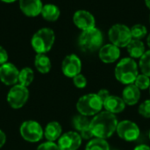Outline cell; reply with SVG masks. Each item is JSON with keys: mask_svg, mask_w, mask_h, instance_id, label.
Wrapping results in <instances>:
<instances>
[{"mask_svg": "<svg viewBox=\"0 0 150 150\" xmlns=\"http://www.w3.org/2000/svg\"><path fill=\"white\" fill-rule=\"evenodd\" d=\"M116 132L119 137L126 141H134L138 140L141 134L139 126L131 120H123L120 122Z\"/></svg>", "mask_w": 150, "mask_h": 150, "instance_id": "cell-9", "label": "cell"}, {"mask_svg": "<svg viewBox=\"0 0 150 150\" xmlns=\"http://www.w3.org/2000/svg\"><path fill=\"white\" fill-rule=\"evenodd\" d=\"M108 37L112 44L119 48H127L133 40L130 28L124 24H115L108 31Z\"/></svg>", "mask_w": 150, "mask_h": 150, "instance_id": "cell-6", "label": "cell"}, {"mask_svg": "<svg viewBox=\"0 0 150 150\" xmlns=\"http://www.w3.org/2000/svg\"><path fill=\"white\" fill-rule=\"evenodd\" d=\"M116 79L125 85L134 83L138 73V65L135 60L132 57H126L121 59L115 67Z\"/></svg>", "mask_w": 150, "mask_h": 150, "instance_id": "cell-2", "label": "cell"}, {"mask_svg": "<svg viewBox=\"0 0 150 150\" xmlns=\"http://www.w3.org/2000/svg\"><path fill=\"white\" fill-rule=\"evenodd\" d=\"M103 108V102L97 94H88L79 98L76 103V110L79 114L91 117L96 116Z\"/></svg>", "mask_w": 150, "mask_h": 150, "instance_id": "cell-5", "label": "cell"}, {"mask_svg": "<svg viewBox=\"0 0 150 150\" xmlns=\"http://www.w3.org/2000/svg\"><path fill=\"white\" fill-rule=\"evenodd\" d=\"M105 110L112 114H117L122 112L126 108V103L121 97L117 95H109L103 103Z\"/></svg>", "mask_w": 150, "mask_h": 150, "instance_id": "cell-16", "label": "cell"}, {"mask_svg": "<svg viewBox=\"0 0 150 150\" xmlns=\"http://www.w3.org/2000/svg\"><path fill=\"white\" fill-rule=\"evenodd\" d=\"M3 2H4V3H12V2H15V1H17V0H2Z\"/></svg>", "mask_w": 150, "mask_h": 150, "instance_id": "cell-37", "label": "cell"}, {"mask_svg": "<svg viewBox=\"0 0 150 150\" xmlns=\"http://www.w3.org/2000/svg\"><path fill=\"white\" fill-rule=\"evenodd\" d=\"M55 40L54 32L48 27L39 29L31 39V45L37 54H46L48 52Z\"/></svg>", "mask_w": 150, "mask_h": 150, "instance_id": "cell-3", "label": "cell"}, {"mask_svg": "<svg viewBox=\"0 0 150 150\" xmlns=\"http://www.w3.org/2000/svg\"><path fill=\"white\" fill-rule=\"evenodd\" d=\"M120 56V48L112 43L103 45L98 50V57L100 60L105 64L114 63L119 59Z\"/></svg>", "mask_w": 150, "mask_h": 150, "instance_id": "cell-14", "label": "cell"}, {"mask_svg": "<svg viewBox=\"0 0 150 150\" xmlns=\"http://www.w3.org/2000/svg\"><path fill=\"white\" fill-rule=\"evenodd\" d=\"M118 124L116 116L105 111L94 116L91 120L90 128L95 138L105 140L116 132Z\"/></svg>", "mask_w": 150, "mask_h": 150, "instance_id": "cell-1", "label": "cell"}, {"mask_svg": "<svg viewBox=\"0 0 150 150\" xmlns=\"http://www.w3.org/2000/svg\"><path fill=\"white\" fill-rule=\"evenodd\" d=\"M73 22L82 31L96 27V19L94 15L86 10L76 11L73 15Z\"/></svg>", "mask_w": 150, "mask_h": 150, "instance_id": "cell-11", "label": "cell"}, {"mask_svg": "<svg viewBox=\"0 0 150 150\" xmlns=\"http://www.w3.org/2000/svg\"><path fill=\"white\" fill-rule=\"evenodd\" d=\"M141 98V90L134 85H127L122 92V99L126 104L133 106L135 105Z\"/></svg>", "mask_w": 150, "mask_h": 150, "instance_id": "cell-17", "label": "cell"}, {"mask_svg": "<svg viewBox=\"0 0 150 150\" xmlns=\"http://www.w3.org/2000/svg\"><path fill=\"white\" fill-rule=\"evenodd\" d=\"M33 79H34V72L32 68L25 67L19 71L18 84L27 88L33 81Z\"/></svg>", "mask_w": 150, "mask_h": 150, "instance_id": "cell-22", "label": "cell"}, {"mask_svg": "<svg viewBox=\"0 0 150 150\" xmlns=\"http://www.w3.org/2000/svg\"><path fill=\"white\" fill-rule=\"evenodd\" d=\"M131 34H132V38L134 40H141L143 39L147 34H148V29L144 25L142 24H136L134 25L131 28Z\"/></svg>", "mask_w": 150, "mask_h": 150, "instance_id": "cell-25", "label": "cell"}, {"mask_svg": "<svg viewBox=\"0 0 150 150\" xmlns=\"http://www.w3.org/2000/svg\"><path fill=\"white\" fill-rule=\"evenodd\" d=\"M8 60V53L4 48L0 46V65L7 63Z\"/></svg>", "mask_w": 150, "mask_h": 150, "instance_id": "cell-31", "label": "cell"}, {"mask_svg": "<svg viewBox=\"0 0 150 150\" xmlns=\"http://www.w3.org/2000/svg\"><path fill=\"white\" fill-rule=\"evenodd\" d=\"M104 37L102 32L97 28L93 27L91 29L83 31L79 36V46L84 51L93 52L99 50L103 46Z\"/></svg>", "mask_w": 150, "mask_h": 150, "instance_id": "cell-4", "label": "cell"}, {"mask_svg": "<svg viewBox=\"0 0 150 150\" xmlns=\"http://www.w3.org/2000/svg\"><path fill=\"white\" fill-rule=\"evenodd\" d=\"M90 124H91V120H89L87 117L83 116L81 114L76 115L72 119V125L74 128L78 132V133L88 129L90 127Z\"/></svg>", "mask_w": 150, "mask_h": 150, "instance_id": "cell-23", "label": "cell"}, {"mask_svg": "<svg viewBox=\"0 0 150 150\" xmlns=\"http://www.w3.org/2000/svg\"><path fill=\"white\" fill-rule=\"evenodd\" d=\"M147 43H148V46L150 48V34H149L148 38H147Z\"/></svg>", "mask_w": 150, "mask_h": 150, "instance_id": "cell-36", "label": "cell"}, {"mask_svg": "<svg viewBox=\"0 0 150 150\" xmlns=\"http://www.w3.org/2000/svg\"><path fill=\"white\" fill-rule=\"evenodd\" d=\"M34 65L38 72L43 74L48 73L52 67L51 61L46 54H37L34 59Z\"/></svg>", "mask_w": 150, "mask_h": 150, "instance_id": "cell-20", "label": "cell"}, {"mask_svg": "<svg viewBox=\"0 0 150 150\" xmlns=\"http://www.w3.org/2000/svg\"><path fill=\"white\" fill-rule=\"evenodd\" d=\"M149 139H150V132H149Z\"/></svg>", "mask_w": 150, "mask_h": 150, "instance_id": "cell-38", "label": "cell"}, {"mask_svg": "<svg viewBox=\"0 0 150 150\" xmlns=\"http://www.w3.org/2000/svg\"><path fill=\"white\" fill-rule=\"evenodd\" d=\"M19 132L21 137L31 143L40 141L44 135L41 126L34 120H26L23 122L20 126Z\"/></svg>", "mask_w": 150, "mask_h": 150, "instance_id": "cell-7", "label": "cell"}, {"mask_svg": "<svg viewBox=\"0 0 150 150\" xmlns=\"http://www.w3.org/2000/svg\"><path fill=\"white\" fill-rule=\"evenodd\" d=\"M149 94H150V87H149Z\"/></svg>", "mask_w": 150, "mask_h": 150, "instance_id": "cell-39", "label": "cell"}, {"mask_svg": "<svg viewBox=\"0 0 150 150\" xmlns=\"http://www.w3.org/2000/svg\"><path fill=\"white\" fill-rule=\"evenodd\" d=\"M5 142H6V135L2 130H0V149L5 144Z\"/></svg>", "mask_w": 150, "mask_h": 150, "instance_id": "cell-33", "label": "cell"}, {"mask_svg": "<svg viewBox=\"0 0 150 150\" xmlns=\"http://www.w3.org/2000/svg\"><path fill=\"white\" fill-rule=\"evenodd\" d=\"M62 126L56 122V121H52L48 123L44 130V135L45 138L47 140V141L54 142L62 136Z\"/></svg>", "mask_w": 150, "mask_h": 150, "instance_id": "cell-18", "label": "cell"}, {"mask_svg": "<svg viewBox=\"0 0 150 150\" xmlns=\"http://www.w3.org/2000/svg\"><path fill=\"white\" fill-rule=\"evenodd\" d=\"M73 83L77 88H84L87 85V80L84 75L80 73L73 78Z\"/></svg>", "mask_w": 150, "mask_h": 150, "instance_id": "cell-29", "label": "cell"}, {"mask_svg": "<svg viewBox=\"0 0 150 150\" xmlns=\"http://www.w3.org/2000/svg\"><path fill=\"white\" fill-rule=\"evenodd\" d=\"M145 4H146L147 7L150 10V0H145Z\"/></svg>", "mask_w": 150, "mask_h": 150, "instance_id": "cell-35", "label": "cell"}, {"mask_svg": "<svg viewBox=\"0 0 150 150\" xmlns=\"http://www.w3.org/2000/svg\"><path fill=\"white\" fill-rule=\"evenodd\" d=\"M134 150H150V147H149L148 145L142 144V145H138L137 147H135V149Z\"/></svg>", "mask_w": 150, "mask_h": 150, "instance_id": "cell-34", "label": "cell"}, {"mask_svg": "<svg viewBox=\"0 0 150 150\" xmlns=\"http://www.w3.org/2000/svg\"><path fill=\"white\" fill-rule=\"evenodd\" d=\"M43 4L41 0H19V8L29 17H36L41 13Z\"/></svg>", "mask_w": 150, "mask_h": 150, "instance_id": "cell-15", "label": "cell"}, {"mask_svg": "<svg viewBox=\"0 0 150 150\" xmlns=\"http://www.w3.org/2000/svg\"><path fill=\"white\" fill-rule=\"evenodd\" d=\"M139 66L142 74L150 77V50L146 51L143 56L140 58Z\"/></svg>", "mask_w": 150, "mask_h": 150, "instance_id": "cell-26", "label": "cell"}, {"mask_svg": "<svg viewBox=\"0 0 150 150\" xmlns=\"http://www.w3.org/2000/svg\"><path fill=\"white\" fill-rule=\"evenodd\" d=\"M85 150H110V146L105 140L94 138L88 142Z\"/></svg>", "mask_w": 150, "mask_h": 150, "instance_id": "cell-24", "label": "cell"}, {"mask_svg": "<svg viewBox=\"0 0 150 150\" xmlns=\"http://www.w3.org/2000/svg\"><path fill=\"white\" fill-rule=\"evenodd\" d=\"M127 50L128 54L132 58H141L143 54L146 52L145 50V45L143 42L141 40H134L133 39L129 44L127 46Z\"/></svg>", "mask_w": 150, "mask_h": 150, "instance_id": "cell-19", "label": "cell"}, {"mask_svg": "<svg viewBox=\"0 0 150 150\" xmlns=\"http://www.w3.org/2000/svg\"><path fill=\"white\" fill-rule=\"evenodd\" d=\"M18 69L11 63L0 65V80L6 86H14L18 82Z\"/></svg>", "mask_w": 150, "mask_h": 150, "instance_id": "cell-13", "label": "cell"}, {"mask_svg": "<svg viewBox=\"0 0 150 150\" xmlns=\"http://www.w3.org/2000/svg\"><path fill=\"white\" fill-rule=\"evenodd\" d=\"M29 90L26 87L20 84L14 85L8 92L7 102L9 105L15 110L22 108L28 101Z\"/></svg>", "mask_w": 150, "mask_h": 150, "instance_id": "cell-8", "label": "cell"}, {"mask_svg": "<svg viewBox=\"0 0 150 150\" xmlns=\"http://www.w3.org/2000/svg\"><path fill=\"white\" fill-rule=\"evenodd\" d=\"M139 114L146 118H150V100H146L143 102L139 109H138Z\"/></svg>", "mask_w": 150, "mask_h": 150, "instance_id": "cell-28", "label": "cell"}, {"mask_svg": "<svg viewBox=\"0 0 150 150\" xmlns=\"http://www.w3.org/2000/svg\"><path fill=\"white\" fill-rule=\"evenodd\" d=\"M82 144V137L77 132H68L59 138L58 147L60 150H77Z\"/></svg>", "mask_w": 150, "mask_h": 150, "instance_id": "cell-12", "label": "cell"}, {"mask_svg": "<svg viewBox=\"0 0 150 150\" xmlns=\"http://www.w3.org/2000/svg\"><path fill=\"white\" fill-rule=\"evenodd\" d=\"M62 71L63 74L69 78H74L80 74L82 71V62L80 58L75 54L66 56L62 63Z\"/></svg>", "mask_w": 150, "mask_h": 150, "instance_id": "cell-10", "label": "cell"}, {"mask_svg": "<svg viewBox=\"0 0 150 150\" xmlns=\"http://www.w3.org/2000/svg\"><path fill=\"white\" fill-rule=\"evenodd\" d=\"M134 85L140 89V90H145L149 88L150 87V79L149 76L145 74H139L134 81Z\"/></svg>", "mask_w": 150, "mask_h": 150, "instance_id": "cell-27", "label": "cell"}, {"mask_svg": "<svg viewBox=\"0 0 150 150\" xmlns=\"http://www.w3.org/2000/svg\"><path fill=\"white\" fill-rule=\"evenodd\" d=\"M97 95H98V97L101 99V101L104 103V102L105 101V99L110 95V93H109V91H108L107 89H100V90L97 93Z\"/></svg>", "mask_w": 150, "mask_h": 150, "instance_id": "cell-32", "label": "cell"}, {"mask_svg": "<svg viewBox=\"0 0 150 150\" xmlns=\"http://www.w3.org/2000/svg\"><path fill=\"white\" fill-rule=\"evenodd\" d=\"M149 21H150V16H149Z\"/></svg>", "mask_w": 150, "mask_h": 150, "instance_id": "cell-40", "label": "cell"}, {"mask_svg": "<svg viewBox=\"0 0 150 150\" xmlns=\"http://www.w3.org/2000/svg\"><path fill=\"white\" fill-rule=\"evenodd\" d=\"M36 150H60L57 144L51 141H47L40 144Z\"/></svg>", "mask_w": 150, "mask_h": 150, "instance_id": "cell-30", "label": "cell"}, {"mask_svg": "<svg viewBox=\"0 0 150 150\" xmlns=\"http://www.w3.org/2000/svg\"><path fill=\"white\" fill-rule=\"evenodd\" d=\"M40 14L47 21H55L59 19L61 11L59 7L55 4H47L43 5Z\"/></svg>", "mask_w": 150, "mask_h": 150, "instance_id": "cell-21", "label": "cell"}]
</instances>
